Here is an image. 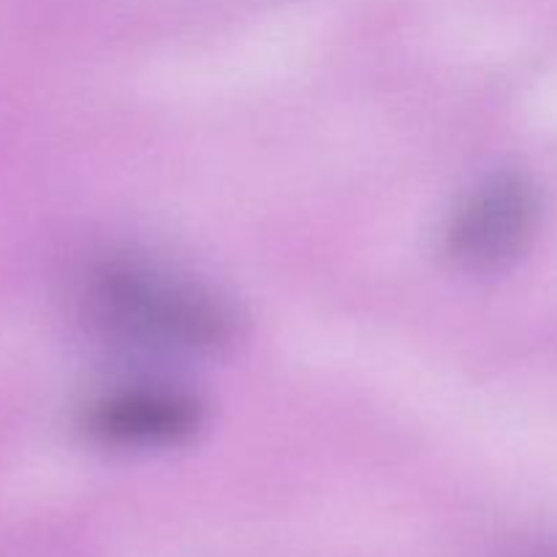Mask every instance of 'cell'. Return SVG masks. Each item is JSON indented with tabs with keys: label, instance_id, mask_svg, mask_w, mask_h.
<instances>
[{
	"label": "cell",
	"instance_id": "3957f363",
	"mask_svg": "<svg viewBox=\"0 0 557 557\" xmlns=\"http://www.w3.org/2000/svg\"><path fill=\"white\" fill-rule=\"evenodd\" d=\"M205 408L190 392L169 384H134L103 397L92 411V433L117 449H161L183 444L201 428Z\"/></svg>",
	"mask_w": 557,
	"mask_h": 557
},
{
	"label": "cell",
	"instance_id": "7a4b0ae2",
	"mask_svg": "<svg viewBox=\"0 0 557 557\" xmlns=\"http://www.w3.org/2000/svg\"><path fill=\"white\" fill-rule=\"evenodd\" d=\"M539 190L525 174L500 172L479 183L446 226V253L460 270L490 275L525 253L539 226Z\"/></svg>",
	"mask_w": 557,
	"mask_h": 557
},
{
	"label": "cell",
	"instance_id": "6da1fadb",
	"mask_svg": "<svg viewBox=\"0 0 557 557\" xmlns=\"http://www.w3.org/2000/svg\"><path fill=\"white\" fill-rule=\"evenodd\" d=\"M96 313L123 346L163 357H199L232 346L237 310L212 288L158 264L117 259L98 275Z\"/></svg>",
	"mask_w": 557,
	"mask_h": 557
}]
</instances>
